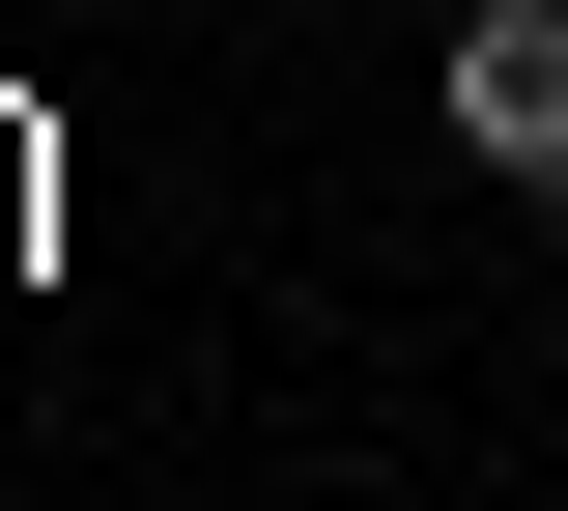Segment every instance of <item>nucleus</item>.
Returning <instances> with one entry per match:
<instances>
[{
	"instance_id": "obj_1",
	"label": "nucleus",
	"mask_w": 568,
	"mask_h": 511,
	"mask_svg": "<svg viewBox=\"0 0 568 511\" xmlns=\"http://www.w3.org/2000/svg\"><path fill=\"white\" fill-rule=\"evenodd\" d=\"M426 114H455V171L568 200V0H455V58H426Z\"/></svg>"
}]
</instances>
